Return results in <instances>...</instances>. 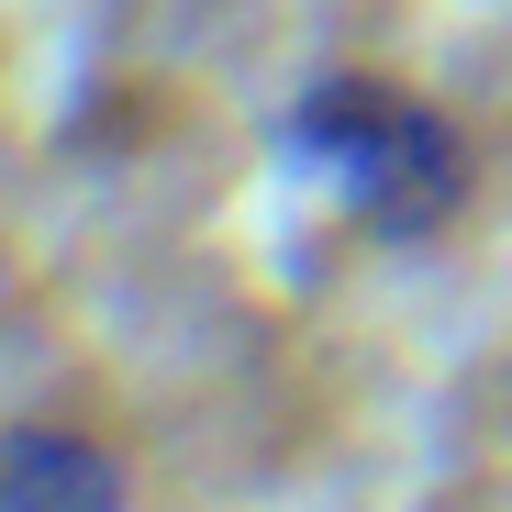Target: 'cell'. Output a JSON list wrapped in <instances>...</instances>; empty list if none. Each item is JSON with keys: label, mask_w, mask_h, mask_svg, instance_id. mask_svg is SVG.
I'll return each instance as SVG.
<instances>
[{"label": "cell", "mask_w": 512, "mask_h": 512, "mask_svg": "<svg viewBox=\"0 0 512 512\" xmlns=\"http://www.w3.org/2000/svg\"><path fill=\"white\" fill-rule=\"evenodd\" d=\"M279 156H290V179H312L334 201V223H346L357 245H390V256L446 245L468 223V201H479L468 112L435 101L401 67H368V56H323L290 90Z\"/></svg>", "instance_id": "obj_1"}, {"label": "cell", "mask_w": 512, "mask_h": 512, "mask_svg": "<svg viewBox=\"0 0 512 512\" xmlns=\"http://www.w3.org/2000/svg\"><path fill=\"white\" fill-rule=\"evenodd\" d=\"M0 512H134V457L78 412L0 423Z\"/></svg>", "instance_id": "obj_2"}]
</instances>
